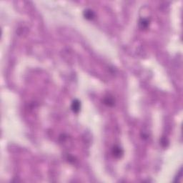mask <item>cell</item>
<instances>
[{"label":"cell","instance_id":"1","mask_svg":"<svg viewBox=\"0 0 183 183\" xmlns=\"http://www.w3.org/2000/svg\"><path fill=\"white\" fill-rule=\"evenodd\" d=\"M112 154L113 157H115V158H120V157H122V155H123L124 151L120 146L115 145L112 147Z\"/></svg>","mask_w":183,"mask_h":183},{"label":"cell","instance_id":"2","mask_svg":"<svg viewBox=\"0 0 183 183\" xmlns=\"http://www.w3.org/2000/svg\"><path fill=\"white\" fill-rule=\"evenodd\" d=\"M150 24V20L148 18H141L139 21V27L142 30H145L148 29Z\"/></svg>","mask_w":183,"mask_h":183},{"label":"cell","instance_id":"3","mask_svg":"<svg viewBox=\"0 0 183 183\" xmlns=\"http://www.w3.org/2000/svg\"><path fill=\"white\" fill-rule=\"evenodd\" d=\"M103 104L108 106V107H113L115 104V100L112 96H111L110 94H108L104 97Z\"/></svg>","mask_w":183,"mask_h":183},{"label":"cell","instance_id":"4","mask_svg":"<svg viewBox=\"0 0 183 183\" xmlns=\"http://www.w3.org/2000/svg\"><path fill=\"white\" fill-rule=\"evenodd\" d=\"M71 109H72L73 112L77 114L81 109V102L77 99L74 100L72 102V105H71Z\"/></svg>","mask_w":183,"mask_h":183},{"label":"cell","instance_id":"5","mask_svg":"<svg viewBox=\"0 0 183 183\" xmlns=\"http://www.w3.org/2000/svg\"><path fill=\"white\" fill-rule=\"evenodd\" d=\"M83 16L86 19L92 20L94 18L95 14H94V12L93 10H90V9H87V10H85V11H84Z\"/></svg>","mask_w":183,"mask_h":183},{"label":"cell","instance_id":"6","mask_svg":"<svg viewBox=\"0 0 183 183\" xmlns=\"http://www.w3.org/2000/svg\"><path fill=\"white\" fill-rule=\"evenodd\" d=\"M160 142H161V144H162V145L164 147H167V146L168 145V143H169V142H168L167 139L166 138V137H162V138L161 139Z\"/></svg>","mask_w":183,"mask_h":183},{"label":"cell","instance_id":"7","mask_svg":"<svg viewBox=\"0 0 183 183\" xmlns=\"http://www.w3.org/2000/svg\"><path fill=\"white\" fill-rule=\"evenodd\" d=\"M182 168H180V171H179V173H178V175H177V177H176V178H175V182H177V181H179V180H180L181 177H182Z\"/></svg>","mask_w":183,"mask_h":183}]
</instances>
